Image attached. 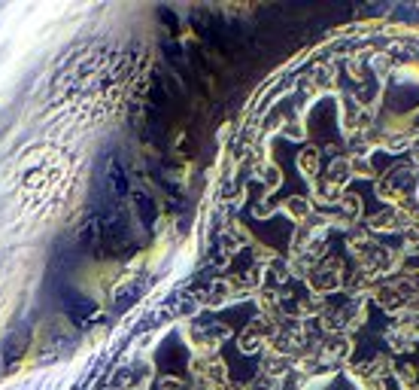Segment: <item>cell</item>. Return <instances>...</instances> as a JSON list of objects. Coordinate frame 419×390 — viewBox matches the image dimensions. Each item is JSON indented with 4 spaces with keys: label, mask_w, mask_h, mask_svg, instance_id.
<instances>
[{
    "label": "cell",
    "mask_w": 419,
    "mask_h": 390,
    "mask_svg": "<svg viewBox=\"0 0 419 390\" xmlns=\"http://www.w3.org/2000/svg\"><path fill=\"white\" fill-rule=\"evenodd\" d=\"M259 174L264 177V186H268V189H273V186L280 183V174H277V168H273V165H268V168L259 171Z\"/></svg>",
    "instance_id": "4"
},
{
    "label": "cell",
    "mask_w": 419,
    "mask_h": 390,
    "mask_svg": "<svg viewBox=\"0 0 419 390\" xmlns=\"http://www.w3.org/2000/svg\"><path fill=\"white\" fill-rule=\"evenodd\" d=\"M298 168H301L304 177H316V171H319V149L316 147L301 149V156H298Z\"/></svg>",
    "instance_id": "2"
},
{
    "label": "cell",
    "mask_w": 419,
    "mask_h": 390,
    "mask_svg": "<svg viewBox=\"0 0 419 390\" xmlns=\"http://www.w3.org/2000/svg\"><path fill=\"white\" fill-rule=\"evenodd\" d=\"M361 390H383V381L368 378V381H361Z\"/></svg>",
    "instance_id": "6"
},
{
    "label": "cell",
    "mask_w": 419,
    "mask_h": 390,
    "mask_svg": "<svg viewBox=\"0 0 419 390\" xmlns=\"http://www.w3.org/2000/svg\"><path fill=\"white\" fill-rule=\"evenodd\" d=\"M283 211L298 222V226H301V222H307V217H310V202L304 195H292V198H286V202H283Z\"/></svg>",
    "instance_id": "1"
},
{
    "label": "cell",
    "mask_w": 419,
    "mask_h": 390,
    "mask_svg": "<svg viewBox=\"0 0 419 390\" xmlns=\"http://www.w3.org/2000/svg\"><path fill=\"white\" fill-rule=\"evenodd\" d=\"M264 341H268V339H264V336H262V332H259V330H255V326H253V323H249V326H246V332H243V336H240V351H246V354H253V351H259V348L264 345Z\"/></svg>",
    "instance_id": "3"
},
{
    "label": "cell",
    "mask_w": 419,
    "mask_h": 390,
    "mask_svg": "<svg viewBox=\"0 0 419 390\" xmlns=\"http://www.w3.org/2000/svg\"><path fill=\"white\" fill-rule=\"evenodd\" d=\"M286 134H289V138H304L301 122H298V119H292V122H289V129H286Z\"/></svg>",
    "instance_id": "5"
},
{
    "label": "cell",
    "mask_w": 419,
    "mask_h": 390,
    "mask_svg": "<svg viewBox=\"0 0 419 390\" xmlns=\"http://www.w3.org/2000/svg\"><path fill=\"white\" fill-rule=\"evenodd\" d=\"M195 390H210V387H207V384H198V387H195Z\"/></svg>",
    "instance_id": "8"
},
{
    "label": "cell",
    "mask_w": 419,
    "mask_h": 390,
    "mask_svg": "<svg viewBox=\"0 0 419 390\" xmlns=\"http://www.w3.org/2000/svg\"><path fill=\"white\" fill-rule=\"evenodd\" d=\"M161 390H180V381H176V378H161Z\"/></svg>",
    "instance_id": "7"
}]
</instances>
